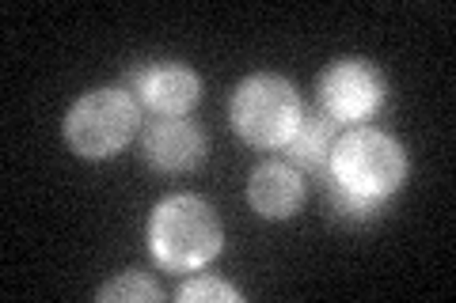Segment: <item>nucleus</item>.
Wrapping results in <instances>:
<instances>
[{
	"instance_id": "20e7f679",
	"label": "nucleus",
	"mask_w": 456,
	"mask_h": 303,
	"mask_svg": "<svg viewBox=\"0 0 456 303\" xmlns=\"http://www.w3.org/2000/svg\"><path fill=\"white\" fill-rule=\"evenodd\" d=\"M141 110L134 92L95 88L80 95L65 114V140L84 160H110L137 137Z\"/></svg>"
},
{
	"instance_id": "f257e3e1",
	"label": "nucleus",
	"mask_w": 456,
	"mask_h": 303,
	"mask_svg": "<svg viewBox=\"0 0 456 303\" xmlns=\"http://www.w3.org/2000/svg\"><path fill=\"white\" fill-rule=\"evenodd\" d=\"M221 220L198 194H171L149 216V251L164 269L191 273L221 254Z\"/></svg>"
},
{
	"instance_id": "9d476101",
	"label": "nucleus",
	"mask_w": 456,
	"mask_h": 303,
	"mask_svg": "<svg viewBox=\"0 0 456 303\" xmlns=\"http://www.w3.org/2000/svg\"><path fill=\"white\" fill-rule=\"evenodd\" d=\"M320 182H323V194L327 201H331V212L342 216V220H369V216H377L384 201H369V197H358L350 190H342V186L327 175V171H320Z\"/></svg>"
},
{
	"instance_id": "9b49d317",
	"label": "nucleus",
	"mask_w": 456,
	"mask_h": 303,
	"mask_svg": "<svg viewBox=\"0 0 456 303\" xmlns=\"http://www.w3.org/2000/svg\"><path fill=\"white\" fill-rule=\"evenodd\" d=\"M175 299L179 303H224V299L228 303H240L244 296H240L236 288L228 284V281H221V277H198V281L183 284L179 292H175Z\"/></svg>"
},
{
	"instance_id": "1a4fd4ad",
	"label": "nucleus",
	"mask_w": 456,
	"mask_h": 303,
	"mask_svg": "<svg viewBox=\"0 0 456 303\" xmlns=\"http://www.w3.org/2000/svg\"><path fill=\"white\" fill-rule=\"evenodd\" d=\"M338 122H331L327 114H305L297 133L281 144L285 148V163L297 171H327V160H331V148L338 140Z\"/></svg>"
},
{
	"instance_id": "39448f33",
	"label": "nucleus",
	"mask_w": 456,
	"mask_h": 303,
	"mask_svg": "<svg viewBox=\"0 0 456 303\" xmlns=\"http://www.w3.org/2000/svg\"><path fill=\"white\" fill-rule=\"evenodd\" d=\"M316 103L320 114H327L338 125H354L365 122L369 114H377V107L384 103V76L377 65L362 61V57H338L331 61L320 80H316Z\"/></svg>"
},
{
	"instance_id": "f8f14e48",
	"label": "nucleus",
	"mask_w": 456,
	"mask_h": 303,
	"mask_svg": "<svg viewBox=\"0 0 456 303\" xmlns=\"http://www.w3.org/2000/svg\"><path fill=\"white\" fill-rule=\"evenodd\" d=\"M95 299H110V303H118V299H149V303H156L160 299V288H156L152 281H145V277H137V273H122V277H114L110 284H103L95 292Z\"/></svg>"
},
{
	"instance_id": "f03ea898",
	"label": "nucleus",
	"mask_w": 456,
	"mask_h": 303,
	"mask_svg": "<svg viewBox=\"0 0 456 303\" xmlns=\"http://www.w3.org/2000/svg\"><path fill=\"white\" fill-rule=\"evenodd\" d=\"M327 175H331L342 190L369 197V201H388L407 179V152L399 140L380 133L369 125H350L338 133L331 160H327Z\"/></svg>"
},
{
	"instance_id": "423d86ee",
	"label": "nucleus",
	"mask_w": 456,
	"mask_h": 303,
	"mask_svg": "<svg viewBox=\"0 0 456 303\" xmlns=\"http://www.w3.org/2000/svg\"><path fill=\"white\" fill-rule=\"evenodd\" d=\"M134 92L156 118H187V110L202 99V80L183 61H152L130 72Z\"/></svg>"
},
{
	"instance_id": "6e6552de",
	"label": "nucleus",
	"mask_w": 456,
	"mask_h": 303,
	"mask_svg": "<svg viewBox=\"0 0 456 303\" xmlns=\"http://www.w3.org/2000/svg\"><path fill=\"white\" fill-rule=\"evenodd\" d=\"M248 201L263 220H289L305 205V179L285 160L259 163L248 179Z\"/></svg>"
},
{
	"instance_id": "0eeeda50",
	"label": "nucleus",
	"mask_w": 456,
	"mask_h": 303,
	"mask_svg": "<svg viewBox=\"0 0 456 303\" xmlns=\"http://www.w3.org/2000/svg\"><path fill=\"white\" fill-rule=\"evenodd\" d=\"M141 152L145 163L164 171V175H179V171H194L206 160V133L187 118H156L141 133Z\"/></svg>"
},
{
	"instance_id": "7ed1b4c3",
	"label": "nucleus",
	"mask_w": 456,
	"mask_h": 303,
	"mask_svg": "<svg viewBox=\"0 0 456 303\" xmlns=\"http://www.w3.org/2000/svg\"><path fill=\"white\" fill-rule=\"evenodd\" d=\"M305 118L301 95L278 72H255L240 80L228 103V122L255 148H281Z\"/></svg>"
}]
</instances>
